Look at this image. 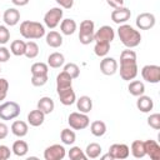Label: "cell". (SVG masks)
<instances>
[{
    "label": "cell",
    "instance_id": "1",
    "mask_svg": "<svg viewBox=\"0 0 160 160\" xmlns=\"http://www.w3.org/2000/svg\"><path fill=\"white\" fill-rule=\"evenodd\" d=\"M138 75L136 52L130 49H125L120 54V78L125 81L134 80Z\"/></svg>",
    "mask_w": 160,
    "mask_h": 160
},
{
    "label": "cell",
    "instance_id": "2",
    "mask_svg": "<svg viewBox=\"0 0 160 160\" xmlns=\"http://www.w3.org/2000/svg\"><path fill=\"white\" fill-rule=\"evenodd\" d=\"M118 35H119L120 41H121L128 49L136 48V46L140 45V42H141V34H140L138 30H135L132 26L128 25V24H121V25H119Z\"/></svg>",
    "mask_w": 160,
    "mask_h": 160
},
{
    "label": "cell",
    "instance_id": "3",
    "mask_svg": "<svg viewBox=\"0 0 160 160\" xmlns=\"http://www.w3.org/2000/svg\"><path fill=\"white\" fill-rule=\"evenodd\" d=\"M20 34L28 40L40 39L45 35V26L38 21L25 20L20 24Z\"/></svg>",
    "mask_w": 160,
    "mask_h": 160
},
{
    "label": "cell",
    "instance_id": "4",
    "mask_svg": "<svg viewBox=\"0 0 160 160\" xmlns=\"http://www.w3.org/2000/svg\"><path fill=\"white\" fill-rule=\"evenodd\" d=\"M94 32H95V24L91 20H82L80 22L79 30V40L82 45H89L94 41Z\"/></svg>",
    "mask_w": 160,
    "mask_h": 160
},
{
    "label": "cell",
    "instance_id": "5",
    "mask_svg": "<svg viewBox=\"0 0 160 160\" xmlns=\"http://www.w3.org/2000/svg\"><path fill=\"white\" fill-rule=\"evenodd\" d=\"M68 122L70 125L71 129L74 130H84L89 126L90 124V119L86 114L80 112V111H74L69 115L68 118Z\"/></svg>",
    "mask_w": 160,
    "mask_h": 160
},
{
    "label": "cell",
    "instance_id": "6",
    "mask_svg": "<svg viewBox=\"0 0 160 160\" xmlns=\"http://www.w3.org/2000/svg\"><path fill=\"white\" fill-rule=\"evenodd\" d=\"M20 115V105L15 101H6L0 105V119L12 120Z\"/></svg>",
    "mask_w": 160,
    "mask_h": 160
},
{
    "label": "cell",
    "instance_id": "7",
    "mask_svg": "<svg viewBox=\"0 0 160 160\" xmlns=\"http://www.w3.org/2000/svg\"><path fill=\"white\" fill-rule=\"evenodd\" d=\"M64 11L61 8H51L44 15V24L49 29H55L62 20Z\"/></svg>",
    "mask_w": 160,
    "mask_h": 160
},
{
    "label": "cell",
    "instance_id": "8",
    "mask_svg": "<svg viewBox=\"0 0 160 160\" xmlns=\"http://www.w3.org/2000/svg\"><path fill=\"white\" fill-rule=\"evenodd\" d=\"M141 76L150 84H158L160 81V66L159 65H145L141 69Z\"/></svg>",
    "mask_w": 160,
    "mask_h": 160
},
{
    "label": "cell",
    "instance_id": "9",
    "mask_svg": "<svg viewBox=\"0 0 160 160\" xmlns=\"http://www.w3.org/2000/svg\"><path fill=\"white\" fill-rule=\"evenodd\" d=\"M66 155L65 148L60 144H54L48 146L44 150V159L45 160H62Z\"/></svg>",
    "mask_w": 160,
    "mask_h": 160
},
{
    "label": "cell",
    "instance_id": "10",
    "mask_svg": "<svg viewBox=\"0 0 160 160\" xmlns=\"http://www.w3.org/2000/svg\"><path fill=\"white\" fill-rule=\"evenodd\" d=\"M155 22H156L155 15L151 12H141L136 16L135 20V24L140 30H150L155 26Z\"/></svg>",
    "mask_w": 160,
    "mask_h": 160
},
{
    "label": "cell",
    "instance_id": "11",
    "mask_svg": "<svg viewBox=\"0 0 160 160\" xmlns=\"http://www.w3.org/2000/svg\"><path fill=\"white\" fill-rule=\"evenodd\" d=\"M115 38V31L111 26L109 25H104L101 26L98 31L94 32V41H106V42H111Z\"/></svg>",
    "mask_w": 160,
    "mask_h": 160
},
{
    "label": "cell",
    "instance_id": "12",
    "mask_svg": "<svg viewBox=\"0 0 160 160\" xmlns=\"http://www.w3.org/2000/svg\"><path fill=\"white\" fill-rule=\"evenodd\" d=\"M118 61L114 58H109V56H104V59L100 61V71L106 75V76H111L118 71Z\"/></svg>",
    "mask_w": 160,
    "mask_h": 160
},
{
    "label": "cell",
    "instance_id": "13",
    "mask_svg": "<svg viewBox=\"0 0 160 160\" xmlns=\"http://www.w3.org/2000/svg\"><path fill=\"white\" fill-rule=\"evenodd\" d=\"M109 154L114 159H126L130 155V148L126 144H112L109 148Z\"/></svg>",
    "mask_w": 160,
    "mask_h": 160
},
{
    "label": "cell",
    "instance_id": "14",
    "mask_svg": "<svg viewBox=\"0 0 160 160\" xmlns=\"http://www.w3.org/2000/svg\"><path fill=\"white\" fill-rule=\"evenodd\" d=\"M131 16V11L130 9L125 8V6H120V8H116L111 11V20L115 22V24H125Z\"/></svg>",
    "mask_w": 160,
    "mask_h": 160
},
{
    "label": "cell",
    "instance_id": "15",
    "mask_svg": "<svg viewBox=\"0 0 160 160\" xmlns=\"http://www.w3.org/2000/svg\"><path fill=\"white\" fill-rule=\"evenodd\" d=\"M58 96L60 99V102L62 105H65V106L72 105L76 101V95H75V91L72 90V86L58 90Z\"/></svg>",
    "mask_w": 160,
    "mask_h": 160
},
{
    "label": "cell",
    "instance_id": "16",
    "mask_svg": "<svg viewBox=\"0 0 160 160\" xmlns=\"http://www.w3.org/2000/svg\"><path fill=\"white\" fill-rule=\"evenodd\" d=\"M2 20L8 26H15L20 21V12L15 8H9L4 11Z\"/></svg>",
    "mask_w": 160,
    "mask_h": 160
},
{
    "label": "cell",
    "instance_id": "17",
    "mask_svg": "<svg viewBox=\"0 0 160 160\" xmlns=\"http://www.w3.org/2000/svg\"><path fill=\"white\" fill-rule=\"evenodd\" d=\"M144 148H145V155H149L150 159L152 160H159L160 159V146L155 140H146L144 141Z\"/></svg>",
    "mask_w": 160,
    "mask_h": 160
},
{
    "label": "cell",
    "instance_id": "18",
    "mask_svg": "<svg viewBox=\"0 0 160 160\" xmlns=\"http://www.w3.org/2000/svg\"><path fill=\"white\" fill-rule=\"evenodd\" d=\"M45 120V114L39 110V109H35V110H31L29 114H28V122L34 126V128H38L40 125H42Z\"/></svg>",
    "mask_w": 160,
    "mask_h": 160
},
{
    "label": "cell",
    "instance_id": "19",
    "mask_svg": "<svg viewBox=\"0 0 160 160\" xmlns=\"http://www.w3.org/2000/svg\"><path fill=\"white\" fill-rule=\"evenodd\" d=\"M136 108L141 111V112H149L150 110H152L154 108V101L150 96H146V95H140L138 96V100H136Z\"/></svg>",
    "mask_w": 160,
    "mask_h": 160
},
{
    "label": "cell",
    "instance_id": "20",
    "mask_svg": "<svg viewBox=\"0 0 160 160\" xmlns=\"http://www.w3.org/2000/svg\"><path fill=\"white\" fill-rule=\"evenodd\" d=\"M54 108H55L54 100L51 98H49V96H42L38 101V108L36 109L41 110L45 115H48V114H51L54 111Z\"/></svg>",
    "mask_w": 160,
    "mask_h": 160
},
{
    "label": "cell",
    "instance_id": "21",
    "mask_svg": "<svg viewBox=\"0 0 160 160\" xmlns=\"http://www.w3.org/2000/svg\"><path fill=\"white\" fill-rule=\"evenodd\" d=\"M29 131V126L22 120H15L11 124V132L18 138H24Z\"/></svg>",
    "mask_w": 160,
    "mask_h": 160
},
{
    "label": "cell",
    "instance_id": "22",
    "mask_svg": "<svg viewBox=\"0 0 160 160\" xmlns=\"http://www.w3.org/2000/svg\"><path fill=\"white\" fill-rule=\"evenodd\" d=\"M46 44L50 46V48H60L62 45V36L60 32L55 31V30H51L46 34Z\"/></svg>",
    "mask_w": 160,
    "mask_h": 160
},
{
    "label": "cell",
    "instance_id": "23",
    "mask_svg": "<svg viewBox=\"0 0 160 160\" xmlns=\"http://www.w3.org/2000/svg\"><path fill=\"white\" fill-rule=\"evenodd\" d=\"M76 108L80 112H84V114H88L89 111H91L92 109V100L90 96H86V95H82L80 96L78 100H76Z\"/></svg>",
    "mask_w": 160,
    "mask_h": 160
},
{
    "label": "cell",
    "instance_id": "24",
    "mask_svg": "<svg viewBox=\"0 0 160 160\" xmlns=\"http://www.w3.org/2000/svg\"><path fill=\"white\" fill-rule=\"evenodd\" d=\"M64 64H65V56L61 52L55 51L48 56V65L52 69H58V68L62 66Z\"/></svg>",
    "mask_w": 160,
    "mask_h": 160
},
{
    "label": "cell",
    "instance_id": "25",
    "mask_svg": "<svg viewBox=\"0 0 160 160\" xmlns=\"http://www.w3.org/2000/svg\"><path fill=\"white\" fill-rule=\"evenodd\" d=\"M76 22L74 19H64L60 22V31L64 35H72L76 31Z\"/></svg>",
    "mask_w": 160,
    "mask_h": 160
},
{
    "label": "cell",
    "instance_id": "26",
    "mask_svg": "<svg viewBox=\"0 0 160 160\" xmlns=\"http://www.w3.org/2000/svg\"><path fill=\"white\" fill-rule=\"evenodd\" d=\"M71 84H72V79L64 70L56 76V91L65 89V88H69V86H72Z\"/></svg>",
    "mask_w": 160,
    "mask_h": 160
},
{
    "label": "cell",
    "instance_id": "27",
    "mask_svg": "<svg viewBox=\"0 0 160 160\" xmlns=\"http://www.w3.org/2000/svg\"><path fill=\"white\" fill-rule=\"evenodd\" d=\"M14 155L19 156V158H22L28 154L29 151V146H28V142L24 141V140H16L14 144H12V148H11Z\"/></svg>",
    "mask_w": 160,
    "mask_h": 160
},
{
    "label": "cell",
    "instance_id": "28",
    "mask_svg": "<svg viewBox=\"0 0 160 160\" xmlns=\"http://www.w3.org/2000/svg\"><path fill=\"white\" fill-rule=\"evenodd\" d=\"M89 125H90L91 134L94 136H96V138H100L106 132V124L104 121H101V120H95Z\"/></svg>",
    "mask_w": 160,
    "mask_h": 160
},
{
    "label": "cell",
    "instance_id": "29",
    "mask_svg": "<svg viewBox=\"0 0 160 160\" xmlns=\"http://www.w3.org/2000/svg\"><path fill=\"white\" fill-rule=\"evenodd\" d=\"M130 151L132 154L134 158L136 159H141L145 156V148H144V141L141 140H135L131 142V146H130Z\"/></svg>",
    "mask_w": 160,
    "mask_h": 160
},
{
    "label": "cell",
    "instance_id": "30",
    "mask_svg": "<svg viewBox=\"0 0 160 160\" xmlns=\"http://www.w3.org/2000/svg\"><path fill=\"white\" fill-rule=\"evenodd\" d=\"M128 90L132 96H140L145 92V85H144L142 81L134 80V81H130V84L128 86Z\"/></svg>",
    "mask_w": 160,
    "mask_h": 160
},
{
    "label": "cell",
    "instance_id": "31",
    "mask_svg": "<svg viewBox=\"0 0 160 160\" xmlns=\"http://www.w3.org/2000/svg\"><path fill=\"white\" fill-rule=\"evenodd\" d=\"M101 151H102V149H101L100 144H98V142H90L86 146V149H85V155L89 159H96V158H99L101 155Z\"/></svg>",
    "mask_w": 160,
    "mask_h": 160
},
{
    "label": "cell",
    "instance_id": "32",
    "mask_svg": "<svg viewBox=\"0 0 160 160\" xmlns=\"http://www.w3.org/2000/svg\"><path fill=\"white\" fill-rule=\"evenodd\" d=\"M25 49H26V42L22 40H14L10 45V51L12 55L15 56H21L25 54Z\"/></svg>",
    "mask_w": 160,
    "mask_h": 160
},
{
    "label": "cell",
    "instance_id": "33",
    "mask_svg": "<svg viewBox=\"0 0 160 160\" xmlns=\"http://www.w3.org/2000/svg\"><path fill=\"white\" fill-rule=\"evenodd\" d=\"M60 139H61V142L64 145H72L76 140V135L70 129H62L61 134H60Z\"/></svg>",
    "mask_w": 160,
    "mask_h": 160
},
{
    "label": "cell",
    "instance_id": "34",
    "mask_svg": "<svg viewBox=\"0 0 160 160\" xmlns=\"http://www.w3.org/2000/svg\"><path fill=\"white\" fill-rule=\"evenodd\" d=\"M109 50H110V42H106V41H96V44L94 46L95 55H98L100 58L106 56Z\"/></svg>",
    "mask_w": 160,
    "mask_h": 160
},
{
    "label": "cell",
    "instance_id": "35",
    "mask_svg": "<svg viewBox=\"0 0 160 160\" xmlns=\"http://www.w3.org/2000/svg\"><path fill=\"white\" fill-rule=\"evenodd\" d=\"M28 59H35L39 55V45L35 41H28L26 42V49L24 54Z\"/></svg>",
    "mask_w": 160,
    "mask_h": 160
},
{
    "label": "cell",
    "instance_id": "36",
    "mask_svg": "<svg viewBox=\"0 0 160 160\" xmlns=\"http://www.w3.org/2000/svg\"><path fill=\"white\" fill-rule=\"evenodd\" d=\"M31 75H48L49 65L45 62H34L30 68Z\"/></svg>",
    "mask_w": 160,
    "mask_h": 160
},
{
    "label": "cell",
    "instance_id": "37",
    "mask_svg": "<svg viewBox=\"0 0 160 160\" xmlns=\"http://www.w3.org/2000/svg\"><path fill=\"white\" fill-rule=\"evenodd\" d=\"M68 155H69V158H70L71 160H86V159H88L86 155H85V152H84L79 146H72V148H70Z\"/></svg>",
    "mask_w": 160,
    "mask_h": 160
},
{
    "label": "cell",
    "instance_id": "38",
    "mask_svg": "<svg viewBox=\"0 0 160 160\" xmlns=\"http://www.w3.org/2000/svg\"><path fill=\"white\" fill-rule=\"evenodd\" d=\"M64 71H65L66 74H69L71 79H76V78H79V75H80V69H79V66H78L76 64H74V62L66 64V65L64 66Z\"/></svg>",
    "mask_w": 160,
    "mask_h": 160
},
{
    "label": "cell",
    "instance_id": "39",
    "mask_svg": "<svg viewBox=\"0 0 160 160\" xmlns=\"http://www.w3.org/2000/svg\"><path fill=\"white\" fill-rule=\"evenodd\" d=\"M148 125L155 130H159L160 129V114L159 112H155V114H151L149 118H148Z\"/></svg>",
    "mask_w": 160,
    "mask_h": 160
},
{
    "label": "cell",
    "instance_id": "40",
    "mask_svg": "<svg viewBox=\"0 0 160 160\" xmlns=\"http://www.w3.org/2000/svg\"><path fill=\"white\" fill-rule=\"evenodd\" d=\"M48 82V75H31V84L36 88L44 86Z\"/></svg>",
    "mask_w": 160,
    "mask_h": 160
},
{
    "label": "cell",
    "instance_id": "41",
    "mask_svg": "<svg viewBox=\"0 0 160 160\" xmlns=\"http://www.w3.org/2000/svg\"><path fill=\"white\" fill-rule=\"evenodd\" d=\"M10 40V31L5 25H0V44L5 45Z\"/></svg>",
    "mask_w": 160,
    "mask_h": 160
},
{
    "label": "cell",
    "instance_id": "42",
    "mask_svg": "<svg viewBox=\"0 0 160 160\" xmlns=\"http://www.w3.org/2000/svg\"><path fill=\"white\" fill-rule=\"evenodd\" d=\"M8 90H9V82H8V80L4 79V78H0V101L6 98Z\"/></svg>",
    "mask_w": 160,
    "mask_h": 160
},
{
    "label": "cell",
    "instance_id": "43",
    "mask_svg": "<svg viewBox=\"0 0 160 160\" xmlns=\"http://www.w3.org/2000/svg\"><path fill=\"white\" fill-rule=\"evenodd\" d=\"M10 59V51L5 46H0V62H6Z\"/></svg>",
    "mask_w": 160,
    "mask_h": 160
},
{
    "label": "cell",
    "instance_id": "44",
    "mask_svg": "<svg viewBox=\"0 0 160 160\" xmlns=\"http://www.w3.org/2000/svg\"><path fill=\"white\" fill-rule=\"evenodd\" d=\"M11 155L10 149L6 145H0V160H6Z\"/></svg>",
    "mask_w": 160,
    "mask_h": 160
},
{
    "label": "cell",
    "instance_id": "45",
    "mask_svg": "<svg viewBox=\"0 0 160 160\" xmlns=\"http://www.w3.org/2000/svg\"><path fill=\"white\" fill-rule=\"evenodd\" d=\"M55 1L62 9H71L72 5H74V0H55Z\"/></svg>",
    "mask_w": 160,
    "mask_h": 160
},
{
    "label": "cell",
    "instance_id": "46",
    "mask_svg": "<svg viewBox=\"0 0 160 160\" xmlns=\"http://www.w3.org/2000/svg\"><path fill=\"white\" fill-rule=\"evenodd\" d=\"M9 134V128L5 122H0V140L5 139Z\"/></svg>",
    "mask_w": 160,
    "mask_h": 160
},
{
    "label": "cell",
    "instance_id": "47",
    "mask_svg": "<svg viewBox=\"0 0 160 160\" xmlns=\"http://www.w3.org/2000/svg\"><path fill=\"white\" fill-rule=\"evenodd\" d=\"M106 2H108V5L111 6L112 9L124 6V0H106Z\"/></svg>",
    "mask_w": 160,
    "mask_h": 160
},
{
    "label": "cell",
    "instance_id": "48",
    "mask_svg": "<svg viewBox=\"0 0 160 160\" xmlns=\"http://www.w3.org/2000/svg\"><path fill=\"white\" fill-rule=\"evenodd\" d=\"M11 2L15 6H25V5H28L29 0H11Z\"/></svg>",
    "mask_w": 160,
    "mask_h": 160
},
{
    "label": "cell",
    "instance_id": "49",
    "mask_svg": "<svg viewBox=\"0 0 160 160\" xmlns=\"http://www.w3.org/2000/svg\"><path fill=\"white\" fill-rule=\"evenodd\" d=\"M101 159H102V160H106V159H110V160H112V158H111V155H110L109 152H108L106 155H102V156H101Z\"/></svg>",
    "mask_w": 160,
    "mask_h": 160
},
{
    "label": "cell",
    "instance_id": "50",
    "mask_svg": "<svg viewBox=\"0 0 160 160\" xmlns=\"http://www.w3.org/2000/svg\"><path fill=\"white\" fill-rule=\"evenodd\" d=\"M0 72H1V68H0Z\"/></svg>",
    "mask_w": 160,
    "mask_h": 160
}]
</instances>
